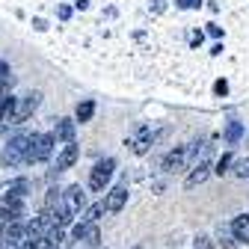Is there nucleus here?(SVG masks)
Wrapping results in <instances>:
<instances>
[{
  "label": "nucleus",
  "instance_id": "nucleus-1",
  "mask_svg": "<svg viewBox=\"0 0 249 249\" xmlns=\"http://www.w3.org/2000/svg\"><path fill=\"white\" fill-rule=\"evenodd\" d=\"M27 151H30V134H15L9 140V145L3 148V166H9V169L27 166Z\"/></svg>",
  "mask_w": 249,
  "mask_h": 249
},
{
  "label": "nucleus",
  "instance_id": "nucleus-2",
  "mask_svg": "<svg viewBox=\"0 0 249 249\" xmlns=\"http://www.w3.org/2000/svg\"><path fill=\"white\" fill-rule=\"evenodd\" d=\"M53 134H30V151H27V163H39L48 160L53 151Z\"/></svg>",
  "mask_w": 249,
  "mask_h": 249
},
{
  "label": "nucleus",
  "instance_id": "nucleus-3",
  "mask_svg": "<svg viewBox=\"0 0 249 249\" xmlns=\"http://www.w3.org/2000/svg\"><path fill=\"white\" fill-rule=\"evenodd\" d=\"M113 169H116V160H113V158L98 160L95 166H92V172H89V190L104 193V187H107L110 178H113Z\"/></svg>",
  "mask_w": 249,
  "mask_h": 249
},
{
  "label": "nucleus",
  "instance_id": "nucleus-4",
  "mask_svg": "<svg viewBox=\"0 0 249 249\" xmlns=\"http://www.w3.org/2000/svg\"><path fill=\"white\" fill-rule=\"evenodd\" d=\"M42 104V95L39 92H27L24 98H15V119H12V124H21V122H27L30 116H33V110Z\"/></svg>",
  "mask_w": 249,
  "mask_h": 249
},
{
  "label": "nucleus",
  "instance_id": "nucleus-5",
  "mask_svg": "<svg viewBox=\"0 0 249 249\" xmlns=\"http://www.w3.org/2000/svg\"><path fill=\"white\" fill-rule=\"evenodd\" d=\"M62 208H66L71 216L83 213V208H86V193H83V187H80V184L69 187V190L62 193Z\"/></svg>",
  "mask_w": 249,
  "mask_h": 249
},
{
  "label": "nucleus",
  "instance_id": "nucleus-6",
  "mask_svg": "<svg viewBox=\"0 0 249 249\" xmlns=\"http://www.w3.org/2000/svg\"><path fill=\"white\" fill-rule=\"evenodd\" d=\"M154 137H158V131H154V128H148V124H145V128H140V131H137V137H134V140H128V145L134 148V154H145V151L151 148Z\"/></svg>",
  "mask_w": 249,
  "mask_h": 249
},
{
  "label": "nucleus",
  "instance_id": "nucleus-7",
  "mask_svg": "<svg viewBox=\"0 0 249 249\" xmlns=\"http://www.w3.org/2000/svg\"><path fill=\"white\" fill-rule=\"evenodd\" d=\"M187 166V145H178V148H172L166 158H163V172H181Z\"/></svg>",
  "mask_w": 249,
  "mask_h": 249
},
{
  "label": "nucleus",
  "instance_id": "nucleus-8",
  "mask_svg": "<svg viewBox=\"0 0 249 249\" xmlns=\"http://www.w3.org/2000/svg\"><path fill=\"white\" fill-rule=\"evenodd\" d=\"M124 202H128V187H113L101 205H104L107 213H119V211L124 208Z\"/></svg>",
  "mask_w": 249,
  "mask_h": 249
},
{
  "label": "nucleus",
  "instance_id": "nucleus-9",
  "mask_svg": "<svg viewBox=\"0 0 249 249\" xmlns=\"http://www.w3.org/2000/svg\"><path fill=\"white\" fill-rule=\"evenodd\" d=\"M71 234H74L77 240H86L89 246H98V243H101V231H98L95 223H77V226L71 229Z\"/></svg>",
  "mask_w": 249,
  "mask_h": 249
},
{
  "label": "nucleus",
  "instance_id": "nucleus-10",
  "mask_svg": "<svg viewBox=\"0 0 249 249\" xmlns=\"http://www.w3.org/2000/svg\"><path fill=\"white\" fill-rule=\"evenodd\" d=\"M74 160H77V145L74 142H69V145H62V151L56 154V172H66V169H71L74 166Z\"/></svg>",
  "mask_w": 249,
  "mask_h": 249
},
{
  "label": "nucleus",
  "instance_id": "nucleus-11",
  "mask_svg": "<svg viewBox=\"0 0 249 249\" xmlns=\"http://www.w3.org/2000/svg\"><path fill=\"white\" fill-rule=\"evenodd\" d=\"M74 131H77V124L71 119H56V128H53V140L59 142H74Z\"/></svg>",
  "mask_w": 249,
  "mask_h": 249
},
{
  "label": "nucleus",
  "instance_id": "nucleus-12",
  "mask_svg": "<svg viewBox=\"0 0 249 249\" xmlns=\"http://www.w3.org/2000/svg\"><path fill=\"white\" fill-rule=\"evenodd\" d=\"M229 231H231V237H234V240H240V243H249V213H240V216H234Z\"/></svg>",
  "mask_w": 249,
  "mask_h": 249
},
{
  "label": "nucleus",
  "instance_id": "nucleus-13",
  "mask_svg": "<svg viewBox=\"0 0 249 249\" xmlns=\"http://www.w3.org/2000/svg\"><path fill=\"white\" fill-rule=\"evenodd\" d=\"M12 119H15V98L12 95H3V101H0V124H12Z\"/></svg>",
  "mask_w": 249,
  "mask_h": 249
},
{
  "label": "nucleus",
  "instance_id": "nucleus-14",
  "mask_svg": "<svg viewBox=\"0 0 249 249\" xmlns=\"http://www.w3.org/2000/svg\"><path fill=\"white\" fill-rule=\"evenodd\" d=\"M211 175V166H196L190 175H187V181H184V187L187 190H193V187H199V184H205V178Z\"/></svg>",
  "mask_w": 249,
  "mask_h": 249
},
{
  "label": "nucleus",
  "instance_id": "nucleus-15",
  "mask_svg": "<svg viewBox=\"0 0 249 249\" xmlns=\"http://www.w3.org/2000/svg\"><path fill=\"white\" fill-rule=\"evenodd\" d=\"M243 137V122H229V128H226V142L229 145H237Z\"/></svg>",
  "mask_w": 249,
  "mask_h": 249
},
{
  "label": "nucleus",
  "instance_id": "nucleus-16",
  "mask_svg": "<svg viewBox=\"0 0 249 249\" xmlns=\"http://www.w3.org/2000/svg\"><path fill=\"white\" fill-rule=\"evenodd\" d=\"M62 240H66V229H59V226H53V229H51V231L45 234V243H48L51 249H56V246H59Z\"/></svg>",
  "mask_w": 249,
  "mask_h": 249
},
{
  "label": "nucleus",
  "instance_id": "nucleus-17",
  "mask_svg": "<svg viewBox=\"0 0 249 249\" xmlns=\"http://www.w3.org/2000/svg\"><path fill=\"white\" fill-rule=\"evenodd\" d=\"M101 213H104V205H101V202H95V205L83 208V223H95Z\"/></svg>",
  "mask_w": 249,
  "mask_h": 249
},
{
  "label": "nucleus",
  "instance_id": "nucleus-18",
  "mask_svg": "<svg viewBox=\"0 0 249 249\" xmlns=\"http://www.w3.org/2000/svg\"><path fill=\"white\" fill-rule=\"evenodd\" d=\"M92 113H95V104H92V101H83V104H77V113H74V116H77V122L83 124V122L92 119Z\"/></svg>",
  "mask_w": 249,
  "mask_h": 249
},
{
  "label": "nucleus",
  "instance_id": "nucleus-19",
  "mask_svg": "<svg viewBox=\"0 0 249 249\" xmlns=\"http://www.w3.org/2000/svg\"><path fill=\"white\" fill-rule=\"evenodd\" d=\"M231 163H234V158H231V154H223V158H220V160H216V166H213V172H216V175H226Z\"/></svg>",
  "mask_w": 249,
  "mask_h": 249
},
{
  "label": "nucleus",
  "instance_id": "nucleus-20",
  "mask_svg": "<svg viewBox=\"0 0 249 249\" xmlns=\"http://www.w3.org/2000/svg\"><path fill=\"white\" fill-rule=\"evenodd\" d=\"M234 175H237V178H249V158L234 160Z\"/></svg>",
  "mask_w": 249,
  "mask_h": 249
},
{
  "label": "nucleus",
  "instance_id": "nucleus-21",
  "mask_svg": "<svg viewBox=\"0 0 249 249\" xmlns=\"http://www.w3.org/2000/svg\"><path fill=\"white\" fill-rule=\"evenodd\" d=\"M220 237H223V246H226V249H234V243H237V240L231 237V231H226V229H220Z\"/></svg>",
  "mask_w": 249,
  "mask_h": 249
},
{
  "label": "nucleus",
  "instance_id": "nucleus-22",
  "mask_svg": "<svg viewBox=\"0 0 249 249\" xmlns=\"http://www.w3.org/2000/svg\"><path fill=\"white\" fill-rule=\"evenodd\" d=\"M175 3H178L181 9H199V6H202V0H175Z\"/></svg>",
  "mask_w": 249,
  "mask_h": 249
},
{
  "label": "nucleus",
  "instance_id": "nucleus-23",
  "mask_svg": "<svg viewBox=\"0 0 249 249\" xmlns=\"http://www.w3.org/2000/svg\"><path fill=\"white\" fill-rule=\"evenodd\" d=\"M69 15H71V6H56V18L59 21H66Z\"/></svg>",
  "mask_w": 249,
  "mask_h": 249
},
{
  "label": "nucleus",
  "instance_id": "nucleus-24",
  "mask_svg": "<svg viewBox=\"0 0 249 249\" xmlns=\"http://www.w3.org/2000/svg\"><path fill=\"white\" fill-rule=\"evenodd\" d=\"M208 33H211L213 39H220V36H223V30H220V27H216V24H208Z\"/></svg>",
  "mask_w": 249,
  "mask_h": 249
},
{
  "label": "nucleus",
  "instance_id": "nucleus-25",
  "mask_svg": "<svg viewBox=\"0 0 249 249\" xmlns=\"http://www.w3.org/2000/svg\"><path fill=\"white\" fill-rule=\"evenodd\" d=\"M151 9L154 12H163L166 9V0H151Z\"/></svg>",
  "mask_w": 249,
  "mask_h": 249
},
{
  "label": "nucleus",
  "instance_id": "nucleus-26",
  "mask_svg": "<svg viewBox=\"0 0 249 249\" xmlns=\"http://www.w3.org/2000/svg\"><path fill=\"white\" fill-rule=\"evenodd\" d=\"M216 92H220V95H226V92H229V83H226V80H220V83H216Z\"/></svg>",
  "mask_w": 249,
  "mask_h": 249
},
{
  "label": "nucleus",
  "instance_id": "nucleus-27",
  "mask_svg": "<svg viewBox=\"0 0 249 249\" xmlns=\"http://www.w3.org/2000/svg\"><path fill=\"white\" fill-rule=\"evenodd\" d=\"M0 249H21L18 243H9V240H0Z\"/></svg>",
  "mask_w": 249,
  "mask_h": 249
},
{
  "label": "nucleus",
  "instance_id": "nucleus-28",
  "mask_svg": "<svg viewBox=\"0 0 249 249\" xmlns=\"http://www.w3.org/2000/svg\"><path fill=\"white\" fill-rule=\"evenodd\" d=\"M3 131H6V128H3V124H0V134H3Z\"/></svg>",
  "mask_w": 249,
  "mask_h": 249
}]
</instances>
